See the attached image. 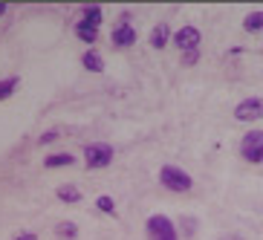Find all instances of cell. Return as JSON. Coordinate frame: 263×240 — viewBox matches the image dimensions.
Segmentation results:
<instances>
[{"label": "cell", "mask_w": 263, "mask_h": 240, "mask_svg": "<svg viewBox=\"0 0 263 240\" xmlns=\"http://www.w3.org/2000/svg\"><path fill=\"white\" fill-rule=\"evenodd\" d=\"M159 186L168 188L171 194H185V191H191V188H194V179H191V174H188L185 168L168 162V165L159 168Z\"/></svg>", "instance_id": "6da1fadb"}, {"label": "cell", "mask_w": 263, "mask_h": 240, "mask_svg": "<svg viewBox=\"0 0 263 240\" xmlns=\"http://www.w3.org/2000/svg\"><path fill=\"white\" fill-rule=\"evenodd\" d=\"M113 156H116V147L110 145V142H87L84 145V168L101 171L113 162Z\"/></svg>", "instance_id": "7a4b0ae2"}, {"label": "cell", "mask_w": 263, "mask_h": 240, "mask_svg": "<svg viewBox=\"0 0 263 240\" xmlns=\"http://www.w3.org/2000/svg\"><path fill=\"white\" fill-rule=\"evenodd\" d=\"M240 159L249 165H263V131L252 127L240 136Z\"/></svg>", "instance_id": "3957f363"}, {"label": "cell", "mask_w": 263, "mask_h": 240, "mask_svg": "<svg viewBox=\"0 0 263 240\" xmlns=\"http://www.w3.org/2000/svg\"><path fill=\"white\" fill-rule=\"evenodd\" d=\"M145 234L147 240H179L177 223L168 214H151L145 220Z\"/></svg>", "instance_id": "277c9868"}, {"label": "cell", "mask_w": 263, "mask_h": 240, "mask_svg": "<svg viewBox=\"0 0 263 240\" xmlns=\"http://www.w3.org/2000/svg\"><path fill=\"white\" fill-rule=\"evenodd\" d=\"M200 41H202V32L197 29L194 24L179 26V29L171 35V44H174L179 52H188V49H200Z\"/></svg>", "instance_id": "5b68a950"}, {"label": "cell", "mask_w": 263, "mask_h": 240, "mask_svg": "<svg viewBox=\"0 0 263 240\" xmlns=\"http://www.w3.org/2000/svg\"><path fill=\"white\" fill-rule=\"evenodd\" d=\"M234 119L237 122H260L263 119V99L260 96H249V99L237 101V107H234Z\"/></svg>", "instance_id": "8992f818"}, {"label": "cell", "mask_w": 263, "mask_h": 240, "mask_svg": "<svg viewBox=\"0 0 263 240\" xmlns=\"http://www.w3.org/2000/svg\"><path fill=\"white\" fill-rule=\"evenodd\" d=\"M136 41H139V32H136L133 24H116V29L110 32L113 49H130V47H136Z\"/></svg>", "instance_id": "52a82bcc"}, {"label": "cell", "mask_w": 263, "mask_h": 240, "mask_svg": "<svg viewBox=\"0 0 263 240\" xmlns=\"http://www.w3.org/2000/svg\"><path fill=\"white\" fill-rule=\"evenodd\" d=\"M72 32H76V38L81 41V44H87L90 49H96V44H99V38H101V29H99V26L87 24V21H81V17L72 24Z\"/></svg>", "instance_id": "ba28073f"}, {"label": "cell", "mask_w": 263, "mask_h": 240, "mask_svg": "<svg viewBox=\"0 0 263 240\" xmlns=\"http://www.w3.org/2000/svg\"><path fill=\"white\" fill-rule=\"evenodd\" d=\"M171 35H174V29H171V24H156L154 29H151V35H147V44H151V49H165L171 44Z\"/></svg>", "instance_id": "9c48e42d"}, {"label": "cell", "mask_w": 263, "mask_h": 240, "mask_svg": "<svg viewBox=\"0 0 263 240\" xmlns=\"http://www.w3.org/2000/svg\"><path fill=\"white\" fill-rule=\"evenodd\" d=\"M76 154H70V151H58V154H49L47 159H44V168L55 171V168H67V165H76Z\"/></svg>", "instance_id": "30bf717a"}, {"label": "cell", "mask_w": 263, "mask_h": 240, "mask_svg": "<svg viewBox=\"0 0 263 240\" xmlns=\"http://www.w3.org/2000/svg\"><path fill=\"white\" fill-rule=\"evenodd\" d=\"M78 17L101 29V24H104V9H101L99 3H84V6H81V15H78Z\"/></svg>", "instance_id": "8fae6325"}, {"label": "cell", "mask_w": 263, "mask_h": 240, "mask_svg": "<svg viewBox=\"0 0 263 240\" xmlns=\"http://www.w3.org/2000/svg\"><path fill=\"white\" fill-rule=\"evenodd\" d=\"M81 67H84L87 72H104V58H101L99 49H84V55H81Z\"/></svg>", "instance_id": "7c38bea8"}, {"label": "cell", "mask_w": 263, "mask_h": 240, "mask_svg": "<svg viewBox=\"0 0 263 240\" xmlns=\"http://www.w3.org/2000/svg\"><path fill=\"white\" fill-rule=\"evenodd\" d=\"M55 197L61 202H81V188L72 186V182H61V186L55 188Z\"/></svg>", "instance_id": "4fadbf2b"}, {"label": "cell", "mask_w": 263, "mask_h": 240, "mask_svg": "<svg viewBox=\"0 0 263 240\" xmlns=\"http://www.w3.org/2000/svg\"><path fill=\"white\" fill-rule=\"evenodd\" d=\"M243 32H249V35L263 32V9H255V12H249V15L243 17Z\"/></svg>", "instance_id": "5bb4252c"}, {"label": "cell", "mask_w": 263, "mask_h": 240, "mask_svg": "<svg viewBox=\"0 0 263 240\" xmlns=\"http://www.w3.org/2000/svg\"><path fill=\"white\" fill-rule=\"evenodd\" d=\"M55 237L58 240H76L78 237V223H72V220H61V223H55Z\"/></svg>", "instance_id": "9a60e30c"}, {"label": "cell", "mask_w": 263, "mask_h": 240, "mask_svg": "<svg viewBox=\"0 0 263 240\" xmlns=\"http://www.w3.org/2000/svg\"><path fill=\"white\" fill-rule=\"evenodd\" d=\"M17 87H21V76H6V78H0V101L12 99Z\"/></svg>", "instance_id": "2e32d148"}, {"label": "cell", "mask_w": 263, "mask_h": 240, "mask_svg": "<svg viewBox=\"0 0 263 240\" xmlns=\"http://www.w3.org/2000/svg\"><path fill=\"white\" fill-rule=\"evenodd\" d=\"M197 229H200V220L191 214H182L179 217V223H177V232L179 234H185V237H194L197 234Z\"/></svg>", "instance_id": "e0dca14e"}, {"label": "cell", "mask_w": 263, "mask_h": 240, "mask_svg": "<svg viewBox=\"0 0 263 240\" xmlns=\"http://www.w3.org/2000/svg\"><path fill=\"white\" fill-rule=\"evenodd\" d=\"M96 209H99L101 214H107V217H116V200H113L110 194H101L99 200H96Z\"/></svg>", "instance_id": "ac0fdd59"}, {"label": "cell", "mask_w": 263, "mask_h": 240, "mask_svg": "<svg viewBox=\"0 0 263 240\" xmlns=\"http://www.w3.org/2000/svg\"><path fill=\"white\" fill-rule=\"evenodd\" d=\"M179 64H182V67H197V64H200V49L179 52Z\"/></svg>", "instance_id": "d6986e66"}, {"label": "cell", "mask_w": 263, "mask_h": 240, "mask_svg": "<svg viewBox=\"0 0 263 240\" xmlns=\"http://www.w3.org/2000/svg\"><path fill=\"white\" fill-rule=\"evenodd\" d=\"M58 136H61L58 131H44L38 136V145H52V142H58Z\"/></svg>", "instance_id": "ffe728a7"}, {"label": "cell", "mask_w": 263, "mask_h": 240, "mask_svg": "<svg viewBox=\"0 0 263 240\" xmlns=\"http://www.w3.org/2000/svg\"><path fill=\"white\" fill-rule=\"evenodd\" d=\"M12 240H38V234H35V232H17Z\"/></svg>", "instance_id": "44dd1931"}, {"label": "cell", "mask_w": 263, "mask_h": 240, "mask_svg": "<svg viewBox=\"0 0 263 240\" xmlns=\"http://www.w3.org/2000/svg\"><path fill=\"white\" fill-rule=\"evenodd\" d=\"M223 240H243V237H240V234H226Z\"/></svg>", "instance_id": "7402d4cb"}, {"label": "cell", "mask_w": 263, "mask_h": 240, "mask_svg": "<svg viewBox=\"0 0 263 240\" xmlns=\"http://www.w3.org/2000/svg\"><path fill=\"white\" fill-rule=\"evenodd\" d=\"M6 12H9V6H6V3H0V17L6 15Z\"/></svg>", "instance_id": "603a6c76"}]
</instances>
